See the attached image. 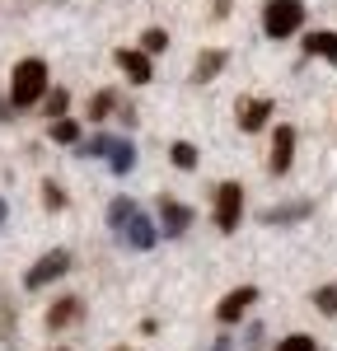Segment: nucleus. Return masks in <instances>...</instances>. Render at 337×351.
Wrapping results in <instances>:
<instances>
[{
    "instance_id": "11",
    "label": "nucleus",
    "mask_w": 337,
    "mask_h": 351,
    "mask_svg": "<svg viewBox=\"0 0 337 351\" xmlns=\"http://www.w3.org/2000/svg\"><path fill=\"white\" fill-rule=\"evenodd\" d=\"M272 112H277L272 99H239V132H262Z\"/></svg>"
},
{
    "instance_id": "16",
    "label": "nucleus",
    "mask_w": 337,
    "mask_h": 351,
    "mask_svg": "<svg viewBox=\"0 0 337 351\" xmlns=\"http://www.w3.org/2000/svg\"><path fill=\"white\" fill-rule=\"evenodd\" d=\"M132 216H136V202H132V197H117V202L108 206V225H112V230H122Z\"/></svg>"
},
{
    "instance_id": "2",
    "label": "nucleus",
    "mask_w": 337,
    "mask_h": 351,
    "mask_svg": "<svg viewBox=\"0 0 337 351\" xmlns=\"http://www.w3.org/2000/svg\"><path fill=\"white\" fill-rule=\"evenodd\" d=\"M75 150H80V155H103L112 173H132V169H136V145L122 141V136H103L99 132V136H89V141H80Z\"/></svg>"
},
{
    "instance_id": "20",
    "label": "nucleus",
    "mask_w": 337,
    "mask_h": 351,
    "mask_svg": "<svg viewBox=\"0 0 337 351\" xmlns=\"http://www.w3.org/2000/svg\"><path fill=\"white\" fill-rule=\"evenodd\" d=\"M168 160L178 164V169H197V145H188V141H173V145H168Z\"/></svg>"
},
{
    "instance_id": "7",
    "label": "nucleus",
    "mask_w": 337,
    "mask_h": 351,
    "mask_svg": "<svg viewBox=\"0 0 337 351\" xmlns=\"http://www.w3.org/2000/svg\"><path fill=\"white\" fill-rule=\"evenodd\" d=\"M253 304H258V286H234V291L216 304V319H221V324H239Z\"/></svg>"
},
{
    "instance_id": "14",
    "label": "nucleus",
    "mask_w": 337,
    "mask_h": 351,
    "mask_svg": "<svg viewBox=\"0 0 337 351\" xmlns=\"http://www.w3.org/2000/svg\"><path fill=\"white\" fill-rule=\"evenodd\" d=\"M309 211H314L309 202H286V206H267L258 220L262 225H300V220H309Z\"/></svg>"
},
{
    "instance_id": "9",
    "label": "nucleus",
    "mask_w": 337,
    "mask_h": 351,
    "mask_svg": "<svg viewBox=\"0 0 337 351\" xmlns=\"http://www.w3.org/2000/svg\"><path fill=\"white\" fill-rule=\"evenodd\" d=\"M188 225H192V206H183L173 197H160V234L178 239V234H188Z\"/></svg>"
},
{
    "instance_id": "8",
    "label": "nucleus",
    "mask_w": 337,
    "mask_h": 351,
    "mask_svg": "<svg viewBox=\"0 0 337 351\" xmlns=\"http://www.w3.org/2000/svg\"><path fill=\"white\" fill-rule=\"evenodd\" d=\"M112 61L122 66V75H127L132 84H150V80H155V66H150V56L140 52V47H117Z\"/></svg>"
},
{
    "instance_id": "21",
    "label": "nucleus",
    "mask_w": 337,
    "mask_h": 351,
    "mask_svg": "<svg viewBox=\"0 0 337 351\" xmlns=\"http://www.w3.org/2000/svg\"><path fill=\"white\" fill-rule=\"evenodd\" d=\"M314 309L328 314V319H337V286H319V291H314Z\"/></svg>"
},
{
    "instance_id": "25",
    "label": "nucleus",
    "mask_w": 337,
    "mask_h": 351,
    "mask_svg": "<svg viewBox=\"0 0 337 351\" xmlns=\"http://www.w3.org/2000/svg\"><path fill=\"white\" fill-rule=\"evenodd\" d=\"M211 351H234V342H229V337H216V347Z\"/></svg>"
},
{
    "instance_id": "6",
    "label": "nucleus",
    "mask_w": 337,
    "mask_h": 351,
    "mask_svg": "<svg viewBox=\"0 0 337 351\" xmlns=\"http://www.w3.org/2000/svg\"><path fill=\"white\" fill-rule=\"evenodd\" d=\"M290 164H295V127L281 122L277 132H272V160H267V169L281 178V173H290Z\"/></svg>"
},
{
    "instance_id": "10",
    "label": "nucleus",
    "mask_w": 337,
    "mask_h": 351,
    "mask_svg": "<svg viewBox=\"0 0 337 351\" xmlns=\"http://www.w3.org/2000/svg\"><path fill=\"white\" fill-rule=\"evenodd\" d=\"M117 239L127 243V248H136V253H145V248H155V239H160V230H155V225H150V220L140 216H132L127 220V225H122V230H117Z\"/></svg>"
},
{
    "instance_id": "22",
    "label": "nucleus",
    "mask_w": 337,
    "mask_h": 351,
    "mask_svg": "<svg viewBox=\"0 0 337 351\" xmlns=\"http://www.w3.org/2000/svg\"><path fill=\"white\" fill-rule=\"evenodd\" d=\"M277 351H319V342H314L309 332H290V337H281Z\"/></svg>"
},
{
    "instance_id": "13",
    "label": "nucleus",
    "mask_w": 337,
    "mask_h": 351,
    "mask_svg": "<svg viewBox=\"0 0 337 351\" xmlns=\"http://www.w3.org/2000/svg\"><path fill=\"white\" fill-rule=\"evenodd\" d=\"M225 61H229V52H225V47H211V52H201V56L192 61V80H197V84H211V80H216V75L225 71Z\"/></svg>"
},
{
    "instance_id": "24",
    "label": "nucleus",
    "mask_w": 337,
    "mask_h": 351,
    "mask_svg": "<svg viewBox=\"0 0 337 351\" xmlns=\"http://www.w3.org/2000/svg\"><path fill=\"white\" fill-rule=\"evenodd\" d=\"M42 206H47V211H61V206H66V192L56 188L52 178H47V183H42Z\"/></svg>"
},
{
    "instance_id": "19",
    "label": "nucleus",
    "mask_w": 337,
    "mask_h": 351,
    "mask_svg": "<svg viewBox=\"0 0 337 351\" xmlns=\"http://www.w3.org/2000/svg\"><path fill=\"white\" fill-rule=\"evenodd\" d=\"M168 47V33L164 28H145V33H140V52L145 56H160Z\"/></svg>"
},
{
    "instance_id": "17",
    "label": "nucleus",
    "mask_w": 337,
    "mask_h": 351,
    "mask_svg": "<svg viewBox=\"0 0 337 351\" xmlns=\"http://www.w3.org/2000/svg\"><path fill=\"white\" fill-rule=\"evenodd\" d=\"M112 108H117V94H112V89H99V94L89 99V117H94V122H103Z\"/></svg>"
},
{
    "instance_id": "1",
    "label": "nucleus",
    "mask_w": 337,
    "mask_h": 351,
    "mask_svg": "<svg viewBox=\"0 0 337 351\" xmlns=\"http://www.w3.org/2000/svg\"><path fill=\"white\" fill-rule=\"evenodd\" d=\"M38 99H47V61L42 56H24L10 75V104L14 108H33Z\"/></svg>"
},
{
    "instance_id": "27",
    "label": "nucleus",
    "mask_w": 337,
    "mask_h": 351,
    "mask_svg": "<svg viewBox=\"0 0 337 351\" xmlns=\"http://www.w3.org/2000/svg\"><path fill=\"white\" fill-rule=\"evenodd\" d=\"M117 351H132V347H117Z\"/></svg>"
},
{
    "instance_id": "5",
    "label": "nucleus",
    "mask_w": 337,
    "mask_h": 351,
    "mask_svg": "<svg viewBox=\"0 0 337 351\" xmlns=\"http://www.w3.org/2000/svg\"><path fill=\"white\" fill-rule=\"evenodd\" d=\"M66 271H71V253H66V248H52V253H42V258L33 263V271L24 276V286H28V291H42L47 281L66 276Z\"/></svg>"
},
{
    "instance_id": "23",
    "label": "nucleus",
    "mask_w": 337,
    "mask_h": 351,
    "mask_svg": "<svg viewBox=\"0 0 337 351\" xmlns=\"http://www.w3.org/2000/svg\"><path fill=\"white\" fill-rule=\"evenodd\" d=\"M66 108H71V94H66V89H52V94H47V117H66Z\"/></svg>"
},
{
    "instance_id": "18",
    "label": "nucleus",
    "mask_w": 337,
    "mask_h": 351,
    "mask_svg": "<svg viewBox=\"0 0 337 351\" xmlns=\"http://www.w3.org/2000/svg\"><path fill=\"white\" fill-rule=\"evenodd\" d=\"M52 141H61V145H80V122L56 117V122H52Z\"/></svg>"
},
{
    "instance_id": "28",
    "label": "nucleus",
    "mask_w": 337,
    "mask_h": 351,
    "mask_svg": "<svg viewBox=\"0 0 337 351\" xmlns=\"http://www.w3.org/2000/svg\"><path fill=\"white\" fill-rule=\"evenodd\" d=\"M56 351H66V347H56Z\"/></svg>"
},
{
    "instance_id": "12",
    "label": "nucleus",
    "mask_w": 337,
    "mask_h": 351,
    "mask_svg": "<svg viewBox=\"0 0 337 351\" xmlns=\"http://www.w3.org/2000/svg\"><path fill=\"white\" fill-rule=\"evenodd\" d=\"M84 319V304L75 295H66V300H56L52 309H47V328L52 332H61V328H71V324H80Z\"/></svg>"
},
{
    "instance_id": "4",
    "label": "nucleus",
    "mask_w": 337,
    "mask_h": 351,
    "mask_svg": "<svg viewBox=\"0 0 337 351\" xmlns=\"http://www.w3.org/2000/svg\"><path fill=\"white\" fill-rule=\"evenodd\" d=\"M211 216H216V230H221V234H234L239 220H244V188H239V183H221Z\"/></svg>"
},
{
    "instance_id": "15",
    "label": "nucleus",
    "mask_w": 337,
    "mask_h": 351,
    "mask_svg": "<svg viewBox=\"0 0 337 351\" xmlns=\"http://www.w3.org/2000/svg\"><path fill=\"white\" fill-rule=\"evenodd\" d=\"M305 56L337 61V33H333V28H314V33H305Z\"/></svg>"
},
{
    "instance_id": "26",
    "label": "nucleus",
    "mask_w": 337,
    "mask_h": 351,
    "mask_svg": "<svg viewBox=\"0 0 337 351\" xmlns=\"http://www.w3.org/2000/svg\"><path fill=\"white\" fill-rule=\"evenodd\" d=\"M5 216H10V206H5V197H0V225H5Z\"/></svg>"
},
{
    "instance_id": "3",
    "label": "nucleus",
    "mask_w": 337,
    "mask_h": 351,
    "mask_svg": "<svg viewBox=\"0 0 337 351\" xmlns=\"http://www.w3.org/2000/svg\"><path fill=\"white\" fill-rule=\"evenodd\" d=\"M305 28V0H267L262 5V33L267 38H290Z\"/></svg>"
}]
</instances>
